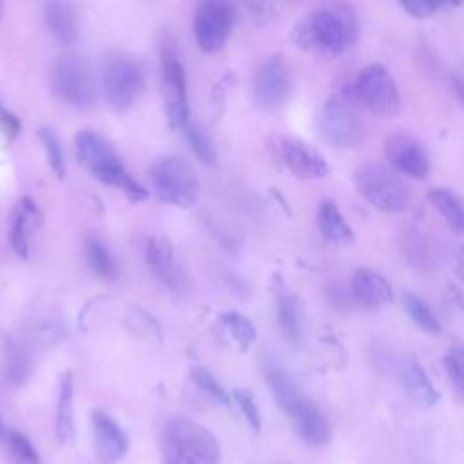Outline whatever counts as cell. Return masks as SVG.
<instances>
[{
	"label": "cell",
	"mask_w": 464,
	"mask_h": 464,
	"mask_svg": "<svg viewBox=\"0 0 464 464\" xmlns=\"http://www.w3.org/2000/svg\"><path fill=\"white\" fill-rule=\"evenodd\" d=\"M274 283L279 330L286 343L299 346L303 343V303L299 295L283 283L281 277H274Z\"/></svg>",
	"instance_id": "obj_17"
},
{
	"label": "cell",
	"mask_w": 464,
	"mask_h": 464,
	"mask_svg": "<svg viewBox=\"0 0 464 464\" xmlns=\"http://www.w3.org/2000/svg\"><path fill=\"white\" fill-rule=\"evenodd\" d=\"M0 129L4 130V134H5L7 138H16L18 132H20V129H22V123H20L18 116H16L13 111H9V109L4 105L2 100H0Z\"/></svg>",
	"instance_id": "obj_37"
},
{
	"label": "cell",
	"mask_w": 464,
	"mask_h": 464,
	"mask_svg": "<svg viewBox=\"0 0 464 464\" xmlns=\"http://www.w3.org/2000/svg\"><path fill=\"white\" fill-rule=\"evenodd\" d=\"M457 5L459 4H435V2H426V0L399 2V7L413 18H428V16L435 14L439 9H451V7H457Z\"/></svg>",
	"instance_id": "obj_36"
},
{
	"label": "cell",
	"mask_w": 464,
	"mask_h": 464,
	"mask_svg": "<svg viewBox=\"0 0 464 464\" xmlns=\"http://www.w3.org/2000/svg\"><path fill=\"white\" fill-rule=\"evenodd\" d=\"M317 227L321 236L332 245H352L353 230L332 199H323L317 207Z\"/></svg>",
	"instance_id": "obj_24"
},
{
	"label": "cell",
	"mask_w": 464,
	"mask_h": 464,
	"mask_svg": "<svg viewBox=\"0 0 464 464\" xmlns=\"http://www.w3.org/2000/svg\"><path fill=\"white\" fill-rule=\"evenodd\" d=\"M353 183L359 194L382 212H404L411 203L410 188L402 178L381 163L359 167L353 174Z\"/></svg>",
	"instance_id": "obj_7"
},
{
	"label": "cell",
	"mask_w": 464,
	"mask_h": 464,
	"mask_svg": "<svg viewBox=\"0 0 464 464\" xmlns=\"http://www.w3.org/2000/svg\"><path fill=\"white\" fill-rule=\"evenodd\" d=\"M38 136H40V141L44 145L49 167L62 179L65 176V156H63V150H62L58 136L51 129H47V127L40 129Z\"/></svg>",
	"instance_id": "obj_31"
},
{
	"label": "cell",
	"mask_w": 464,
	"mask_h": 464,
	"mask_svg": "<svg viewBox=\"0 0 464 464\" xmlns=\"http://www.w3.org/2000/svg\"><path fill=\"white\" fill-rule=\"evenodd\" d=\"M4 437V424H2V417H0V439Z\"/></svg>",
	"instance_id": "obj_39"
},
{
	"label": "cell",
	"mask_w": 464,
	"mask_h": 464,
	"mask_svg": "<svg viewBox=\"0 0 464 464\" xmlns=\"http://www.w3.org/2000/svg\"><path fill=\"white\" fill-rule=\"evenodd\" d=\"M246 9L252 13L254 18H257L261 22L266 20V18H272L277 13V5H274V4H259V2L246 4Z\"/></svg>",
	"instance_id": "obj_38"
},
{
	"label": "cell",
	"mask_w": 464,
	"mask_h": 464,
	"mask_svg": "<svg viewBox=\"0 0 464 464\" xmlns=\"http://www.w3.org/2000/svg\"><path fill=\"white\" fill-rule=\"evenodd\" d=\"M91 420L98 457L107 464L120 460L127 453L129 440L118 420L102 410H94Z\"/></svg>",
	"instance_id": "obj_18"
},
{
	"label": "cell",
	"mask_w": 464,
	"mask_h": 464,
	"mask_svg": "<svg viewBox=\"0 0 464 464\" xmlns=\"http://www.w3.org/2000/svg\"><path fill=\"white\" fill-rule=\"evenodd\" d=\"M236 9L227 2H201L194 13V36L205 53H216L227 44Z\"/></svg>",
	"instance_id": "obj_13"
},
{
	"label": "cell",
	"mask_w": 464,
	"mask_h": 464,
	"mask_svg": "<svg viewBox=\"0 0 464 464\" xmlns=\"http://www.w3.org/2000/svg\"><path fill=\"white\" fill-rule=\"evenodd\" d=\"M353 94L361 107L381 118H395L401 111V94L395 80L381 63L364 67L353 85Z\"/></svg>",
	"instance_id": "obj_10"
},
{
	"label": "cell",
	"mask_w": 464,
	"mask_h": 464,
	"mask_svg": "<svg viewBox=\"0 0 464 464\" xmlns=\"http://www.w3.org/2000/svg\"><path fill=\"white\" fill-rule=\"evenodd\" d=\"M252 94L261 109H279L292 94V74L281 54L263 58L252 76Z\"/></svg>",
	"instance_id": "obj_12"
},
{
	"label": "cell",
	"mask_w": 464,
	"mask_h": 464,
	"mask_svg": "<svg viewBox=\"0 0 464 464\" xmlns=\"http://www.w3.org/2000/svg\"><path fill=\"white\" fill-rule=\"evenodd\" d=\"M145 259L154 277L172 292L185 288L187 279L181 266L176 261L172 245L163 236H150L145 248Z\"/></svg>",
	"instance_id": "obj_16"
},
{
	"label": "cell",
	"mask_w": 464,
	"mask_h": 464,
	"mask_svg": "<svg viewBox=\"0 0 464 464\" xmlns=\"http://www.w3.org/2000/svg\"><path fill=\"white\" fill-rule=\"evenodd\" d=\"M230 401H234L241 411V415L245 417L246 424L257 433L261 430V413L257 408V402L254 399V393L246 388H236L232 392Z\"/></svg>",
	"instance_id": "obj_33"
},
{
	"label": "cell",
	"mask_w": 464,
	"mask_h": 464,
	"mask_svg": "<svg viewBox=\"0 0 464 464\" xmlns=\"http://www.w3.org/2000/svg\"><path fill=\"white\" fill-rule=\"evenodd\" d=\"M102 85L109 105L118 112H125L141 96L145 80L140 65L132 58L114 54L103 63Z\"/></svg>",
	"instance_id": "obj_11"
},
{
	"label": "cell",
	"mask_w": 464,
	"mask_h": 464,
	"mask_svg": "<svg viewBox=\"0 0 464 464\" xmlns=\"http://www.w3.org/2000/svg\"><path fill=\"white\" fill-rule=\"evenodd\" d=\"M352 85L334 91L317 114L321 136L337 149H355L366 136V121Z\"/></svg>",
	"instance_id": "obj_5"
},
{
	"label": "cell",
	"mask_w": 464,
	"mask_h": 464,
	"mask_svg": "<svg viewBox=\"0 0 464 464\" xmlns=\"http://www.w3.org/2000/svg\"><path fill=\"white\" fill-rule=\"evenodd\" d=\"M384 154L401 174L422 179L430 174V158L422 143L408 130H393L384 140Z\"/></svg>",
	"instance_id": "obj_15"
},
{
	"label": "cell",
	"mask_w": 464,
	"mask_h": 464,
	"mask_svg": "<svg viewBox=\"0 0 464 464\" xmlns=\"http://www.w3.org/2000/svg\"><path fill=\"white\" fill-rule=\"evenodd\" d=\"M401 379L410 399L420 408H431L439 402V392L428 377L424 366L413 353H406L401 362Z\"/></svg>",
	"instance_id": "obj_20"
},
{
	"label": "cell",
	"mask_w": 464,
	"mask_h": 464,
	"mask_svg": "<svg viewBox=\"0 0 464 464\" xmlns=\"http://www.w3.org/2000/svg\"><path fill=\"white\" fill-rule=\"evenodd\" d=\"M163 464H221V450L216 437L199 422L178 415L161 431Z\"/></svg>",
	"instance_id": "obj_4"
},
{
	"label": "cell",
	"mask_w": 464,
	"mask_h": 464,
	"mask_svg": "<svg viewBox=\"0 0 464 464\" xmlns=\"http://www.w3.org/2000/svg\"><path fill=\"white\" fill-rule=\"evenodd\" d=\"M216 330L228 346L239 352H246L256 341V328L252 321L236 310L221 312L216 317Z\"/></svg>",
	"instance_id": "obj_21"
},
{
	"label": "cell",
	"mask_w": 464,
	"mask_h": 464,
	"mask_svg": "<svg viewBox=\"0 0 464 464\" xmlns=\"http://www.w3.org/2000/svg\"><path fill=\"white\" fill-rule=\"evenodd\" d=\"M183 132H185V138L188 141V147L190 150L194 152V156L207 167H212L216 165L218 161V154H216V147H214V141L212 138L208 136V132L198 123V121H192L188 120L183 127Z\"/></svg>",
	"instance_id": "obj_28"
},
{
	"label": "cell",
	"mask_w": 464,
	"mask_h": 464,
	"mask_svg": "<svg viewBox=\"0 0 464 464\" xmlns=\"http://www.w3.org/2000/svg\"><path fill=\"white\" fill-rule=\"evenodd\" d=\"M190 379L194 382V386L207 395L210 401H214L216 404H223L228 406L230 404V395L228 392L219 384V381L203 366H196L190 370Z\"/></svg>",
	"instance_id": "obj_30"
},
{
	"label": "cell",
	"mask_w": 464,
	"mask_h": 464,
	"mask_svg": "<svg viewBox=\"0 0 464 464\" xmlns=\"http://www.w3.org/2000/svg\"><path fill=\"white\" fill-rule=\"evenodd\" d=\"M53 89L56 96L76 109H89L96 102V80L85 58L74 53L58 56L53 65Z\"/></svg>",
	"instance_id": "obj_9"
},
{
	"label": "cell",
	"mask_w": 464,
	"mask_h": 464,
	"mask_svg": "<svg viewBox=\"0 0 464 464\" xmlns=\"http://www.w3.org/2000/svg\"><path fill=\"white\" fill-rule=\"evenodd\" d=\"M359 36V16L352 4L328 2L310 9L292 27V42L317 60L344 54Z\"/></svg>",
	"instance_id": "obj_1"
},
{
	"label": "cell",
	"mask_w": 464,
	"mask_h": 464,
	"mask_svg": "<svg viewBox=\"0 0 464 464\" xmlns=\"http://www.w3.org/2000/svg\"><path fill=\"white\" fill-rule=\"evenodd\" d=\"M85 259L96 277L103 281H114L118 277V265L103 239L98 236H91L85 241Z\"/></svg>",
	"instance_id": "obj_26"
},
{
	"label": "cell",
	"mask_w": 464,
	"mask_h": 464,
	"mask_svg": "<svg viewBox=\"0 0 464 464\" xmlns=\"http://www.w3.org/2000/svg\"><path fill=\"white\" fill-rule=\"evenodd\" d=\"M265 145L270 158L299 179H321L330 172L324 156L297 136L276 132L266 138Z\"/></svg>",
	"instance_id": "obj_8"
},
{
	"label": "cell",
	"mask_w": 464,
	"mask_h": 464,
	"mask_svg": "<svg viewBox=\"0 0 464 464\" xmlns=\"http://www.w3.org/2000/svg\"><path fill=\"white\" fill-rule=\"evenodd\" d=\"M29 370H31V359L25 348L20 344H11L7 352V366H5L9 379L14 384H18L29 375Z\"/></svg>",
	"instance_id": "obj_34"
},
{
	"label": "cell",
	"mask_w": 464,
	"mask_h": 464,
	"mask_svg": "<svg viewBox=\"0 0 464 464\" xmlns=\"http://www.w3.org/2000/svg\"><path fill=\"white\" fill-rule=\"evenodd\" d=\"M0 18H2V4H0Z\"/></svg>",
	"instance_id": "obj_40"
},
{
	"label": "cell",
	"mask_w": 464,
	"mask_h": 464,
	"mask_svg": "<svg viewBox=\"0 0 464 464\" xmlns=\"http://www.w3.org/2000/svg\"><path fill=\"white\" fill-rule=\"evenodd\" d=\"M428 199L440 212V216L446 219V223L457 234H460L462 232V225H464L460 198L453 190H448L444 187H435V188H430Z\"/></svg>",
	"instance_id": "obj_27"
},
{
	"label": "cell",
	"mask_w": 464,
	"mask_h": 464,
	"mask_svg": "<svg viewBox=\"0 0 464 464\" xmlns=\"http://www.w3.org/2000/svg\"><path fill=\"white\" fill-rule=\"evenodd\" d=\"M149 183L154 196L172 207L188 208L199 198V181L192 165L176 154L161 156L150 165Z\"/></svg>",
	"instance_id": "obj_6"
},
{
	"label": "cell",
	"mask_w": 464,
	"mask_h": 464,
	"mask_svg": "<svg viewBox=\"0 0 464 464\" xmlns=\"http://www.w3.org/2000/svg\"><path fill=\"white\" fill-rule=\"evenodd\" d=\"M72 375L71 372L62 373L58 382V397H56V437L62 442H71L74 439V413H72Z\"/></svg>",
	"instance_id": "obj_25"
},
{
	"label": "cell",
	"mask_w": 464,
	"mask_h": 464,
	"mask_svg": "<svg viewBox=\"0 0 464 464\" xmlns=\"http://www.w3.org/2000/svg\"><path fill=\"white\" fill-rule=\"evenodd\" d=\"M74 154L78 161L102 183L120 188L132 201L147 198L145 187H141L125 169L120 156L111 143L94 130H80L74 138Z\"/></svg>",
	"instance_id": "obj_3"
},
{
	"label": "cell",
	"mask_w": 464,
	"mask_h": 464,
	"mask_svg": "<svg viewBox=\"0 0 464 464\" xmlns=\"http://www.w3.org/2000/svg\"><path fill=\"white\" fill-rule=\"evenodd\" d=\"M40 221H42V214L31 199L24 198L16 203V208L13 212V221H11V245L20 257H27L29 234L34 227L40 225Z\"/></svg>",
	"instance_id": "obj_23"
},
{
	"label": "cell",
	"mask_w": 464,
	"mask_h": 464,
	"mask_svg": "<svg viewBox=\"0 0 464 464\" xmlns=\"http://www.w3.org/2000/svg\"><path fill=\"white\" fill-rule=\"evenodd\" d=\"M44 22L49 33L63 45H71L78 40V16L67 2H47L44 4Z\"/></svg>",
	"instance_id": "obj_22"
},
{
	"label": "cell",
	"mask_w": 464,
	"mask_h": 464,
	"mask_svg": "<svg viewBox=\"0 0 464 464\" xmlns=\"http://www.w3.org/2000/svg\"><path fill=\"white\" fill-rule=\"evenodd\" d=\"M402 304H404V310L408 312V315L411 317V321L420 330H424L426 334H431V335H439L442 332V326H440L437 315L431 312V308L426 304L424 299H420L413 292H404Z\"/></svg>",
	"instance_id": "obj_29"
},
{
	"label": "cell",
	"mask_w": 464,
	"mask_h": 464,
	"mask_svg": "<svg viewBox=\"0 0 464 464\" xmlns=\"http://www.w3.org/2000/svg\"><path fill=\"white\" fill-rule=\"evenodd\" d=\"M5 440H7V448L13 455V459L18 464H40L38 451L34 450L33 442L24 433L9 430L5 433Z\"/></svg>",
	"instance_id": "obj_32"
},
{
	"label": "cell",
	"mask_w": 464,
	"mask_h": 464,
	"mask_svg": "<svg viewBox=\"0 0 464 464\" xmlns=\"http://www.w3.org/2000/svg\"><path fill=\"white\" fill-rule=\"evenodd\" d=\"M161 89L169 125L172 129H183L190 120L187 76L181 62L170 51H165L161 58Z\"/></svg>",
	"instance_id": "obj_14"
},
{
	"label": "cell",
	"mask_w": 464,
	"mask_h": 464,
	"mask_svg": "<svg viewBox=\"0 0 464 464\" xmlns=\"http://www.w3.org/2000/svg\"><path fill=\"white\" fill-rule=\"evenodd\" d=\"M266 384L277 408L292 420L299 439L310 446H326L332 439V428L326 415L301 392L295 381L279 366L265 370Z\"/></svg>",
	"instance_id": "obj_2"
},
{
	"label": "cell",
	"mask_w": 464,
	"mask_h": 464,
	"mask_svg": "<svg viewBox=\"0 0 464 464\" xmlns=\"http://www.w3.org/2000/svg\"><path fill=\"white\" fill-rule=\"evenodd\" d=\"M442 366L446 370V375L450 377V381L453 382V386L460 393L462 386H464V357H462V352L457 346L448 348L442 355Z\"/></svg>",
	"instance_id": "obj_35"
},
{
	"label": "cell",
	"mask_w": 464,
	"mask_h": 464,
	"mask_svg": "<svg viewBox=\"0 0 464 464\" xmlns=\"http://www.w3.org/2000/svg\"><path fill=\"white\" fill-rule=\"evenodd\" d=\"M350 295L368 310H379L393 299L392 285L372 268H357L350 279Z\"/></svg>",
	"instance_id": "obj_19"
}]
</instances>
